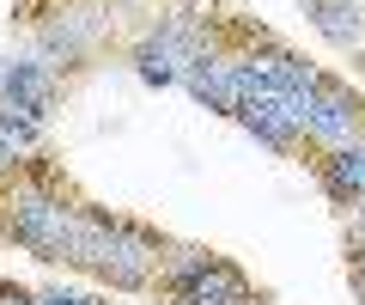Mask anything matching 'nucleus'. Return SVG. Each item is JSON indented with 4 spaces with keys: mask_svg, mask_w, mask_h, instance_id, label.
Wrapping results in <instances>:
<instances>
[{
    "mask_svg": "<svg viewBox=\"0 0 365 305\" xmlns=\"http://www.w3.org/2000/svg\"><path fill=\"white\" fill-rule=\"evenodd\" d=\"M67 263L98 269L110 287H140V281L153 275L158 251H153V239H140V232H128V226H116V220H91V214H79V232H73Z\"/></svg>",
    "mask_w": 365,
    "mask_h": 305,
    "instance_id": "obj_1",
    "label": "nucleus"
},
{
    "mask_svg": "<svg viewBox=\"0 0 365 305\" xmlns=\"http://www.w3.org/2000/svg\"><path fill=\"white\" fill-rule=\"evenodd\" d=\"M6 232H13L25 251H37L43 263H67L73 232H79V214H67L61 201L37 196V189H19V196L6 201Z\"/></svg>",
    "mask_w": 365,
    "mask_h": 305,
    "instance_id": "obj_2",
    "label": "nucleus"
},
{
    "mask_svg": "<svg viewBox=\"0 0 365 305\" xmlns=\"http://www.w3.org/2000/svg\"><path fill=\"white\" fill-rule=\"evenodd\" d=\"M170 299L177 305H256V293H250V281L237 275L225 256H207V251H189L170 263L165 275Z\"/></svg>",
    "mask_w": 365,
    "mask_h": 305,
    "instance_id": "obj_3",
    "label": "nucleus"
},
{
    "mask_svg": "<svg viewBox=\"0 0 365 305\" xmlns=\"http://www.w3.org/2000/svg\"><path fill=\"white\" fill-rule=\"evenodd\" d=\"M201 55H207V49L195 43V31H189V25L177 19V25L153 31V37H146L140 49H134V67H140V80H146V86H177L182 74H189V67L201 61Z\"/></svg>",
    "mask_w": 365,
    "mask_h": 305,
    "instance_id": "obj_4",
    "label": "nucleus"
},
{
    "mask_svg": "<svg viewBox=\"0 0 365 305\" xmlns=\"http://www.w3.org/2000/svg\"><path fill=\"white\" fill-rule=\"evenodd\" d=\"M237 122H244L256 141L292 153L299 134H304V98H292V92H262V98H250V104L237 110Z\"/></svg>",
    "mask_w": 365,
    "mask_h": 305,
    "instance_id": "obj_5",
    "label": "nucleus"
},
{
    "mask_svg": "<svg viewBox=\"0 0 365 305\" xmlns=\"http://www.w3.org/2000/svg\"><path fill=\"white\" fill-rule=\"evenodd\" d=\"M353 129H359V98L347 86H317L304 98V134H317L323 146H353Z\"/></svg>",
    "mask_w": 365,
    "mask_h": 305,
    "instance_id": "obj_6",
    "label": "nucleus"
},
{
    "mask_svg": "<svg viewBox=\"0 0 365 305\" xmlns=\"http://www.w3.org/2000/svg\"><path fill=\"white\" fill-rule=\"evenodd\" d=\"M0 104L19 110V116L43 122V110L55 104V80L43 74L37 61H6V80H0Z\"/></svg>",
    "mask_w": 365,
    "mask_h": 305,
    "instance_id": "obj_7",
    "label": "nucleus"
},
{
    "mask_svg": "<svg viewBox=\"0 0 365 305\" xmlns=\"http://www.w3.org/2000/svg\"><path fill=\"white\" fill-rule=\"evenodd\" d=\"M311 25L335 49H359L365 43V0H311Z\"/></svg>",
    "mask_w": 365,
    "mask_h": 305,
    "instance_id": "obj_8",
    "label": "nucleus"
},
{
    "mask_svg": "<svg viewBox=\"0 0 365 305\" xmlns=\"http://www.w3.org/2000/svg\"><path fill=\"white\" fill-rule=\"evenodd\" d=\"M323 189L335 201H353V196H365V141H353V146H335L323 159Z\"/></svg>",
    "mask_w": 365,
    "mask_h": 305,
    "instance_id": "obj_9",
    "label": "nucleus"
},
{
    "mask_svg": "<svg viewBox=\"0 0 365 305\" xmlns=\"http://www.w3.org/2000/svg\"><path fill=\"white\" fill-rule=\"evenodd\" d=\"M0 305H37V299H31L25 287H6V281H0Z\"/></svg>",
    "mask_w": 365,
    "mask_h": 305,
    "instance_id": "obj_10",
    "label": "nucleus"
},
{
    "mask_svg": "<svg viewBox=\"0 0 365 305\" xmlns=\"http://www.w3.org/2000/svg\"><path fill=\"white\" fill-rule=\"evenodd\" d=\"M37 305H86V299H79V293H43Z\"/></svg>",
    "mask_w": 365,
    "mask_h": 305,
    "instance_id": "obj_11",
    "label": "nucleus"
},
{
    "mask_svg": "<svg viewBox=\"0 0 365 305\" xmlns=\"http://www.w3.org/2000/svg\"><path fill=\"white\" fill-rule=\"evenodd\" d=\"M353 287H359V299H365V251L353 256Z\"/></svg>",
    "mask_w": 365,
    "mask_h": 305,
    "instance_id": "obj_12",
    "label": "nucleus"
},
{
    "mask_svg": "<svg viewBox=\"0 0 365 305\" xmlns=\"http://www.w3.org/2000/svg\"><path fill=\"white\" fill-rule=\"evenodd\" d=\"M359 220H365V214H359Z\"/></svg>",
    "mask_w": 365,
    "mask_h": 305,
    "instance_id": "obj_13",
    "label": "nucleus"
}]
</instances>
